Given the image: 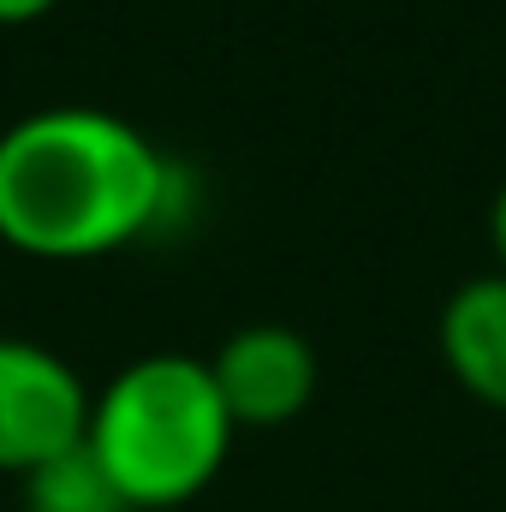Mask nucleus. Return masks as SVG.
<instances>
[{
  "label": "nucleus",
  "mask_w": 506,
  "mask_h": 512,
  "mask_svg": "<svg viewBox=\"0 0 506 512\" xmlns=\"http://www.w3.org/2000/svg\"><path fill=\"white\" fill-rule=\"evenodd\" d=\"M209 376L221 387V405L239 429H280L310 411L316 399V352L286 322H251L227 334L209 358Z\"/></svg>",
  "instance_id": "nucleus-4"
},
{
  "label": "nucleus",
  "mask_w": 506,
  "mask_h": 512,
  "mask_svg": "<svg viewBox=\"0 0 506 512\" xmlns=\"http://www.w3.org/2000/svg\"><path fill=\"white\" fill-rule=\"evenodd\" d=\"M435 346L447 376L465 387L477 405L506 411V274H471L447 292Z\"/></svg>",
  "instance_id": "nucleus-5"
},
{
  "label": "nucleus",
  "mask_w": 506,
  "mask_h": 512,
  "mask_svg": "<svg viewBox=\"0 0 506 512\" xmlns=\"http://www.w3.org/2000/svg\"><path fill=\"white\" fill-rule=\"evenodd\" d=\"M179 167L108 108L54 102L0 131V245L36 262H96L161 233Z\"/></svg>",
  "instance_id": "nucleus-1"
},
{
  "label": "nucleus",
  "mask_w": 506,
  "mask_h": 512,
  "mask_svg": "<svg viewBox=\"0 0 506 512\" xmlns=\"http://www.w3.org/2000/svg\"><path fill=\"white\" fill-rule=\"evenodd\" d=\"M24 512H126V501L90 441H78L24 477Z\"/></svg>",
  "instance_id": "nucleus-6"
},
{
  "label": "nucleus",
  "mask_w": 506,
  "mask_h": 512,
  "mask_svg": "<svg viewBox=\"0 0 506 512\" xmlns=\"http://www.w3.org/2000/svg\"><path fill=\"white\" fill-rule=\"evenodd\" d=\"M90 387L42 340L0 334V471L30 477L90 429Z\"/></svg>",
  "instance_id": "nucleus-3"
},
{
  "label": "nucleus",
  "mask_w": 506,
  "mask_h": 512,
  "mask_svg": "<svg viewBox=\"0 0 506 512\" xmlns=\"http://www.w3.org/2000/svg\"><path fill=\"white\" fill-rule=\"evenodd\" d=\"M239 423L221 405L209 358L191 352H149L114 370L90 399V453L114 477L126 512H173L197 501L227 453Z\"/></svg>",
  "instance_id": "nucleus-2"
},
{
  "label": "nucleus",
  "mask_w": 506,
  "mask_h": 512,
  "mask_svg": "<svg viewBox=\"0 0 506 512\" xmlns=\"http://www.w3.org/2000/svg\"><path fill=\"white\" fill-rule=\"evenodd\" d=\"M60 0H0V30H18V24H36L48 18Z\"/></svg>",
  "instance_id": "nucleus-7"
},
{
  "label": "nucleus",
  "mask_w": 506,
  "mask_h": 512,
  "mask_svg": "<svg viewBox=\"0 0 506 512\" xmlns=\"http://www.w3.org/2000/svg\"><path fill=\"white\" fill-rule=\"evenodd\" d=\"M489 245H495V262H501V274H506V179H501V191H495V203H489Z\"/></svg>",
  "instance_id": "nucleus-8"
}]
</instances>
